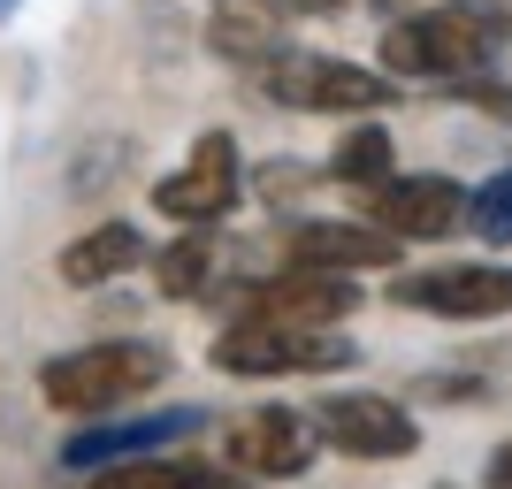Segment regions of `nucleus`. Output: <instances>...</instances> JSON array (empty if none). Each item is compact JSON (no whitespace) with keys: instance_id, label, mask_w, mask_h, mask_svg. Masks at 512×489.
I'll return each instance as SVG.
<instances>
[{"instance_id":"6","label":"nucleus","mask_w":512,"mask_h":489,"mask_svg":"<svg viewBox=\"0 0 512 489\" xmlns=\"http://www.w3.org/2000/svg\"><path fill=\"white\" fill-rule=\"evenodd\" d=\"M321 451L337 459H360V467H390V459H413L421 451V413L390 390H321L306 405Z\"/></svg>"},{"instance_id":"22","label":"nucleus","mask_w":512,"mask_h":489,"mask_svg":"<svg viewBox=\"0 0 512 489\" xmlns=\"http://www.w3.org/2000/svg\"><path fill=\"white\" fill-rule=\"evenodd\" d=\"M482 489H512V436L490 451V467H482Z\"/></svg>"},{"instance_id":"9","label":"nucleus","mask_w":512,"mask_h":489,"mask_svg":"<svg viewBox=\"0 0 512 489\" xmlns=\"http://www.w3.org/2000/svg\"><path fill=\"white\" fill-rule=\"evenodd\" d=\"M222 459L245 482H299L321 459V436L299 405H245L230 428H222Z\"/></svg>"},{"instance_id":"3","label":"nucleus","mask_w":512,"mask_h":489,"mask_svg":"<svg viewBox=\"0 0 512 489\" xmlns=\"http://www.w3.org/2000/svg\"><path fill=\"white\" fill-rule=\"evenodd\" d=\"M222 375L237 383H283V375H337V367H360V344L344 329H299V321H268V314H230L214 329L207 352Z\"/></svg>"},{"instance_id":"12","label":"nucleus","mask_w":512,"mask_h":489,"mask_svg":"<svg viewBox=\"0 0 512 489\" xmlns=\"http://www.w3.org/2000/svg\"><path fill=\"white\" fill-rule=\"evenodd\" d=\"M291 0H207V54L214 62H230L253 77L260 62H276L283 46H291Z\"/></svg>"},{"instance_id":"23","label":"nucleus","mask_w":512,"mask_h":489,"mask_svg":"<svg viewBox=\"0 0 512 489\" xmlns=\"http://www.w3.org/2000/svg\"><path fill=\"white\" fill-rule=\"evenodd\" d=\"M337 8H352V0H291V16H337Z\"/></svg>"},{"instance_id":"15","label":"nucleus","mask_w":512,"mask_h":489,"mask_svg":"<svg viewBox=\"0 0 512 489\" xmlns=\"http://www.w3.org/2000/svg\"><path fill=\"white\" fill-rule=\"evenodd\" d=\"M146 268H153V291L176 298V306H184V298H207L214 268H222V237L214 230H176L169 245H153Z\"/></svg>"},{"instance_id":"4","label":"nucleus","mask_w":512,"mask_h":489,"mask_svg":"<svg viewBox=\"0 0 512 489\" xmlns=\"http://www.w3.org/2000/svg\"><path fill=\"white\" fill-rule=\"evenodd\" d=\"M253 85L276 107H299V115H383L398 107V77H383L375 62H352V54H321V46H283L276 62L253 69Z\"/></svg>"},{"instance_id":"7","label":"nucleus","mask_w":512,"mask_h":489,"mask_svg":"<svg viewBox=\"0 0 512 489\" xmlns=\"http://www.w3.org/2000/svg\"><path fill=\"white\" fill-rule=\"evenodd\" d=\"M245 192H253L245 146H237L230 130H199L192 153H184V161H176V169L153 184V207L169 214L176 230H222Z\"/></svg>"},{"instance_id":"10","label":"nucleus","mask_w":512,"mask_h":489,"mask_svg":"<svg viewBox=\"0 0 512 489\" xmlns=\"http://www.w3.org/2000/svg\"><path fill=\"white\" fill-rule=\"evenodd\" d=\"M398 237H383L360 214H299L291 230L276 237V260L291 268H321V276H375V268H398Z\"/></svg>"},{"instance_id":"5","label":"nucleus","mask_w":512,"mask_h":489,"mask_svg":"<svg viewBox=\"0 0 512 489\" xmlns=\"http://www.w3.org/2000/svg\"><path fill=\"white\" fill-rule=\"evenodd\" d=\"M390 306L421 321H505L512 314V260H428V268H390Z\"/></svg>"},{"instance_id":"14","label":"nucleus","mask_w":512,"mask_h":489,"mask_svg":"<svg viewBox=\"0 0 512 489\" xmlns=\"http://www.w3.org/2000/svg\"><path fill=\"white\" fill-rule=\"evenodd\" d=\"M92 489H245V474L207 467L192 451H146V459H115L92 474Z\"/></svg>"},{"instance_id":"8","label":"nucleus","mask_w":512,"mask_h":489,"mask_svg":"<svg viewBox=\"0 0 512 489\" xmlns=\"http://www.w3.org/2000/svg\"><path fill=\"white\" fill-rule=\"evenodd\" d=\"M352 207H360V222H375L398 245H436V237H451L467 222V184L444 169H390L383 184L352 192Z\"/></svg>"},{"instance_id":"21","label":"nucleus","mask_w":512,"mask_h":489,"mask_svg":"<svg viewBox=\"0 0 512 489\" xmlns=\"http://www.w3.org/2000/svg\"><path fill=\"white\" fill-rule=\"evenodd\" d=\"M459 8H474V16H482V23L497 31V39L512 46V0H459Z\"/></svg>"},{"instance_id":"16","label":"nucleus","mask_w":512,"mask_h":489,"mask_svg":"<svg viewBox=\"0 0 512 489\" xmlns=\"http://www.w3.org/2000/svg\"><path fill=\"white\" fill-rule=\"evenodd\" d=\"M390 169H398V138H390L375 115L344 123V138L329 146V161H321V176H329L337 192H367V184H383Z\"/></svg>"},{"instance_id":"13","label":"nucleus","mask_w":512,"mask_h":489,"mask_svg":"<svg viewBox=\"0 0 512 489\" xmlns=\"http://www.w3.org/2000/svg\"><path fill=\"white\" fill-rule=\"evenodd\" d=\"M153 260V245H146V230L138 222H123V214H107V222H92L77 245H62V260H54V276L69 283V291H100V283H123V276H138Z\"/></svg>"},{"instance_id":"2","label":"nucleus","mask_w":512,"mask_h":489,"mask_svg":"<svg viewBox=\"0 0 512 489\" xmlns=\"http://www.w3.org/2000/svg\"><path fill=\"white\" fill-rule=\"evenodd\" d=\"M169 375V344L153 337H92L77 352H54L39 367V398L62 413V421H107V413H130L153 383Z\"/></svg>"},{"instance_id":"11","label":"nucleus","mask_w":512,"mask_h":489,"mask_svg":"<svg viewBox=\"0 0 512 489\" xmlns=\"http://www.w3.org/2000/svg\"><path fill=\"white\" fill-rule=\"evenodd\" d=\"M214 413L207 405H169V413H107V428H77L62 444V467L69 474H100L115 459H146V451H169L184 444L192 428H207Z\"/></svg>"},{"instance_id":"17","label":"nucleus","mask_w":512,"mask_h":489,"mask_svg":"<svg viewBox=\"0 0 512 489\" xmlns=\"http://www.w3.org/2000/svg\"><path fill=\"white\" fill-rule=\"evenodd\" d=\"M459 230H467L474 245H490V253H505V245H512V169L467 184V222H459Z\"/></svg>"},{"instance_id":"24","label":"nucleus","mask_w":512,"mask_h":489,"mask_svg":"<svg viewBox=\"0 0 512 489\" xmlns=\"http://www.w3.org/2000/svg\"><path fill=\"white\" fill-rule=\"evenodd\" d=\"M8 16H16V0H0V23H8Z\"/></svg>"},{"instance_id":"20","label":"nucleus","mask_w":512,"mask_h":489,"mask_svg":"<svg viewBox=\"0 0 512 489\" xmlns=\"http://www.w3.org/2000/svg\"><path fill=\"white\" fill-rule=\"evenodd\" d=\"M421 398H444V405H467V398H490V383L482 375H428Z\"/></svg>"},{"instance_id":"1","label":"nucleus","mask_w":512,"mask_h":489,"mask_svg":"<svg viewBox=\"0 0 512 489\" xmlns=\"http://www.w3.org/2000/svg\"><path fill=\"white\" fill-rule=\"evenodd\" d=\"M497 54H505V39H497L474 8H459V0H436V8H413V16H390L383 39H375V69L398 77L406 92L413 85L444 92V85H459V77H482V69H497Z\"/></svg>"},{"instance_id":"19","label":"nucleus","mask_w":512,"mask_h":489,"mask_svg":"<svg viewBox=\"0 0 512 489\" xmlns=\"http://www.w3.org/2000/svg\"><path fill=\"white\" fill-rule=\"evenodd\" d=\"M444 100H459V107H482V115H497V123L512 130V85L497 77V69H482V77H459V85H444Z\"/></svg>"},{"instance_id":"18","label":"nucleus","mask_w":512,"mask_h":489,"mask_svg":"<svg viewBox=\"0 0 512 489\" xmlns=\"http://www.w3.org/2000/svg\"><path fill=\"white\" fill-rule=\"evenodd\" d=\"M253 176H260L253 192L268 199V207H276V214H299L306 199H314L321 184H329V176H321V161H291V153H276V161H260Z\"/></svg>"}]
</instances>
